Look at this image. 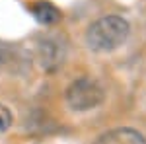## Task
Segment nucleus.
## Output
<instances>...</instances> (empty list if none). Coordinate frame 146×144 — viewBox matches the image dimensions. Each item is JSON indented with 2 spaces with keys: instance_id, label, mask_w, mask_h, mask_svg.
I'll return each mask as SVG.
<instances>
[{
  "instance_id": "nucleus-1",
  "label": "nucleus",
  "mask_w": 146,
  "mask_h": 144,
  "mask_svg": "<svg viewBox=\"0 0 146 144\" xmlns=\"http://www.w3.org/2000/svg\"><path fill=\"white\" fill-rule=\"evenodd\" d=\"M127 35H129V23L121 16H105L90 25L86 41L92 51L107 53V51L121 47Z\"/></svg>"
},
{
  "instance_id": "nucleus-2",
  "label": "nucleus",
  "mask_w": 146,
  "mask_h": 144,
  "mask_svg": "<svg viewBox=\"0 0 146 144\" xmlns=\"http://www.w3.org/2000/svg\"><path fill=\"white\" fill-rule=\"evenodd\" d=\"M66 101L74 111H88L103 101V90L96 80L80 78L66 90Z\"/></svg>"
},
{
  "instance_id": "nucleus-3",
  "label": "nucleus",
  "mask_w": 146,
  "mask_h": 144,
  "mask_svg": "<svg viewBox=\"0 0 146 144\" xmlns=\"http://www.w3.org/2000/svg\"><path fill=\"white\" fill-rule=\"evenodd\" d=\"M96 144H146V138L140 133H136L135 129L121 127V129H113L103 136H100Z\"/></svg>"
},
{
  "instance_id": "nucleus-4",
  "label": "nucleus",
  "mask_w": 146,
  "mask_h": 144,
  "mask_svg": "<svg viewBox=\"0 0 146 144\" xmlns=\"http://www.w3.org/2000/svg\"><path fill=\"white\" fill-rule=\"evenodd\" d=\"M29 10H31L35 20L41 23H56L60 20V10L56 6H53L51 2H45V0L33 2Z\"/></svg>"
},
{
  "instance_id": "nucleus-5",
  "label": "nucleus",
  "mask_w": 146,
  "mask_h": 144,
  "mask_svg": "<svg viewBox=\"0 0 146 144\" xmlns=\"http://www.w3.org/2000/svg\"><path fill=\"white\" fill-rule=\"evenodd\" d=\"M12 125V113L8 107H4V105H0V133H4V131H8Z\"/></svg>"
}]
</instances>
